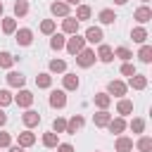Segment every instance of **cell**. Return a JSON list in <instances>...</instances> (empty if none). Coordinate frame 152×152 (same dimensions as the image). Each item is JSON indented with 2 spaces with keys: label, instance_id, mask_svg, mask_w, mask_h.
Returning a JSON list of instances; mask_svg holds the SVG:
<instances>
[{
  "label": "cell",
  "instance_id": "ac0fdd59",
  "mask_svg": "<svg viewBox=\"0 0 152 152\" xmlns=\"http://www.w3.org/2000/svg\"><path fill=\"white\" fill-rule=\"evenodd\" d=\"M109 119H112V114H109V112H104V109H100V112L93 116L95 126H107V124H109Z\"/></svg>",
  "mask_w": 152,
  "mask_h": 152
},
{
  "label": "cell",
  "instance_id": "f1b7e54d",
  "mask_svg": "<svg viewBox=\"0 0 152 152\" xmlns=\"http://www.w3.org/2000/svg\"><path fill=\"white\" fill-rule=\"evenodd\" d=\"M43 145H45V147H57V145H59V142H57V133H55V131L45 133V135H43Z\"/></svg>",
  "mask_w": 152,
  "mask_h": 152
},
{
  "label": "cell",
  "instance_id": "60d3db41",
  "mask_svg": "<svg viewBox=\"0 0 152 152\" xmlns=\"http://www.w3.org/2000/svg\"><path fill=\"white\" fill-rule=\"evenodd\" d=\"M10 140H12V138H10V133H0V147H7V145H10Z\"/></svg>",
  "mask_w": 152,
  "mask_h": 152
},
{
  "label": "cell",
  "instance_id": "b9f144b4",
  "mask_svg": "<svg viewBox=\"0 0 152 152\" xmlns=\"http://www.w3.org/2000/svg\"><path fill=\"white\" fill-rule=\"evenodd\" d=\"M57 152H74V147L69 142H62V145H57Z\"/></svg>",
  "mask_w": 152,
  "mask_h": 152
},
{
  "label": "cell",
  "instance_id": "f35d334b",
  "mask_svg": "<svg viewBox=\"0 0 152 152\" xmlns=\"http://www.w3.org/2000/svg\"><path fill=\"white\" fill-rule=\"evenodd\" d=\"M12 102V95H10V90H0V107H7Z\"/></svg>",
  "mask_w": 152,
  "mask_h": 152
},
{
  "label": "cell",
  "instance_id": "5bb4252c",
  "mask_svg": "<svg viewBox=\"0 0 152 152\" xmlns=\"http://www.w3.org/2000/svg\"><path fill=\"white\" fill-rule=\"evenodd\" d=\"M24 81H26V78H24V74H19V71H10V74H7V83L14 86V88L24 86Z\"/></svg>",
  "mask_w": 152,
  "mask_h": 152
},
{
  "label": "cell",
  "instance_id": "cb8c5ba5",
  "mask_svg": "<svg viewBox=\"0 0 152 152\" xmlns=\"http://www.w3.org/2000/svg\"><path fill=\"white\" fill-rule=\"evenodd\" d=\"M97 17H100V21H102V24H114V19H116L114 10H102Z\"/></svg>",
  "mask_w": 152,
  "mask_h": 152
},
{
  "label": "cell",
  "instance_id": "e0dca14e",
  "mask_svg": "<svg viewBox=\"0 0 152 152\" xmlns=\"http://www.w3.org/2000/svg\"><path fill=\"white\" fill-rule=\"evenodd\" d=\"M128 86H131V88H135V90H142V88L147 86V78H145V76L133 74V76H131V81H128Z\"/></svg>",
  "mask_w": 152,
  "mask_h": 152
},
{
  "label": "cell",
  "instance_id": "1f68e13d",
  "mask_svg": "<svg viewBox=\"0 0 152 152\" xmlns=\"http://www.w3.org/2000/svg\"><path fill=\"white\" fill-rule=\"evenodd\" d=\"M138 150H140V152H150V150H152V138H147V135L140 138V140H138Z\"/></svg>",
  "mask_w": 152,
  "mask_h": 152
},
{
  "label": "cell",
  "instance_id": "484cf974",
  "mask_svg": "<svg viewBox=\"0 0 152 152\" xmlns=\"http://www.w3.org/2000/svg\"><path fill=\"white\" fill-rule=\"evenodd\" d=\"M50 71H52V74H64V71H66V62L52 59V62H50Z\"/></svg>",
  "mask_w": 152,
  "mask_h": 152
},
{
  "label": "cell",
  "instance_id": "4fadbf2b",
  "mask_svg": "<svg viewBox=\"0 0 152 152\" xmlns=\"http://www.w3.org/2000/svg\"><path fill=\"white\" fill-rule=\"evenodd\" d=\"M97 57H100V62H112L114 59V52H112V48L109 45H100V50H97Z\"/></svg>",
  "mask_w": 152,
  "mask_h": 152
},
{
  "label": "cell",
  "instance_id": "9a60e30c",
  "mask_svg": "<svg viewBox=\"0 0 152 152\" xmlns=\"http://www.w3.org/2000/svg\"><path fill=\"white\" fill-rule=\"evenodd\" d=\"M17 140H19V145H21V147H31V145L36 142V135H33L31 131H24V133H19V138H17Z\"/></svg>",
  "mask_w": 152,
  "mask_h": 152
},
{
  "label": "cell",
  "instance_id": "c3c4849f",
  "mask_svg": "<svg viewBox=\"0 0 152 152\" xmlns=\"http://www.w3.org/2000/svg\"><path fill=\"white\" fill-rule=\"evenodd\" d=\"M142 2H150V0H142Z\"/></svg>",
  "mask_w": 152,
  "mask_h": 152
},
{
  "label": "cell",
  "instance_id": "4dcf8cb0",
  "mask_svg": "<svg viewBox=\"0 0 152 152\" xmlns=\"http://www.w3.org/2000/svg\"><path fill=\"white\" fill-rule=\"evenodd\" d=\"M2 31H5V33H14V31H17V21H14L12 17H7V19L2 21Z\"/></svg>",
  "mask_w": 152,
  "mask_h": 152
},
{
  "label": "cell",
  "instance_id": "836d02e7",
  "mask_svg": "<svg viewBox=\"0 0 152 152\" xmlns=\"http://www.w3.org/2000/svg\"><path fill=\"white\" fill-rule=\"evenodd\" d=\"M88 17H90V7H88V5H81V7L76 10V19L83 21V19H88Z\"/></svg>",
  "mask_w": 152,
  "mask_h": 152
},
{
  "label": "cell",
  "instance_id": "f6af8a7d",
  "mask_svg": "<svg viewBox=\"0 0 152 152\" xmlns=\"http://www.w3.org/2000/svg\"><path fill=\"white\" fill-rule=\"evenodd\" d=\"M81 0H66V5H78Z\"/></svg>",
  "mask_w": 152,
  "mask_h": 152
},
{
  "label": "cell",
  "instance_id": "52a82bcc",
  "mask_svg": "<svg viewBox=\"0 0 152 152\" xmlns=\"http://www.w3.org/2000/svg\"><path fill=\"white\" fill-rule=\"evenodd\" d=\"M21 121H24L28 128H31V126H38V124H40V114L33 112V109H28L26 114H21Z\"/></svg>",
  "mask_w": 152,
  "mask_h": 152
},
{
  "label": "cell",
  "instance_id": "83f0119b",
  "mask_svg": "<svg viewBox=\"0 0 152 152\" xmlns=\"http://www.w3.org/2000/svg\"><path fill=\"white\" fill-rule=\"evenodd\" d=\"M116 112H119V114H131V112H133V102H131V100H119Z\"/></svg>",
  "mask_w": 152,
  "mask_h": 152
},
{
  "label": "cell",
  "instance_id": "6da1fadb",
  "mask_svg": "<svg viewBox=\"0 0 152 152\" xmlns=\"http://www.w3.org/2000/svg\"><path fill=\"white\" fill-rule=\"evenodd\" d=\"M83 48H86V38H81V36H76V33H74V38H69V43H66V52H69V55H78Z\"/></svg>",
  "mask_w": 152,
  "mask_h": 152
},
{
  "label": "cell",
  "instance_id": "7dc6e473",
  "mask_svg": "<svg viewBox=\"0 0 152 152\" xmlns=\"http://www.w3.org/2000/svg\"><path fill=\"white\" fill-rule=\"evenodd\" d=\"M0 14H2V2H0Z\"/></svg>",
  "mask_w": 152,
  "mask_h": 152
},
{
  "label": "cell",
  "instance_id": "ba28073f",
  "mask_svg": "<svg viewBox=\"0 0 152 152\" xmlns=\"http://www.w3.org/2000/svg\"><path fill=\"white\" fill-rule=\"evenodd\" d=\"M50 12L55 17H69V5L66 2H52L50 5Z\"/></svg>",
  "mask_w": 152,
  "mask_h": 152
},
{
  "label": "cell",
  "instance_id": "7bdbcfd3",
  "mask_svg": "<svg viewBox=\"0 0 152 152\" xmlns=\"http://www.w3.org/2000/svg\"><path fill=\"white\" fill-rule=\"evenodd\" d=\"M5 121H7V114H5V109H2V107H0V126H2V124H5Z\"/></svg>",
  "mask_w": 152,
  "mask_h": 152
},
{
  "label": "cell",
  "instance_id": "8992f818",
  "mask_svg": "<svg viewBox=\"0 0 152 152\" xmlns=\"http://www.w3.org/2000/svg\"><path fill=\"white\" fill-rule=\"evenodd\" d=\"M102 28H97V26H90L88 31H86V40L88 43H102Z\"/></svg>",
  "mask_w": 152,
  "mask_h": 152
},
{
  "label": "cell",
  "instance_id": "2e32d148",
  "mask_svg": "<svg viewBox=\"0 0 152 152\" xmlns=\"http://www.w3.org/2000/svg\"><path fill=\"white\" fill-rule=\"evenodd\" d=\"M78 88V76L76 74H64V90H76Z\"/></svg>",
  "mask_w": 152,
  "mask_h": 152
},
{
  "label": "cell",
  "instance_id": "7402d4cb",
  "mask_svg": "<svg viewBox=\"0 0 152 152\" xmlns=\"http://www.w3.org/2000/svg\"><path fill=\"white\" fill-rule=\"evenodd\" d=\"M131 38H133L135 43H145V40H147V31H145L142 26H138V28L131 31Z\"/></svg>",
  "mask_w": 152,
  "mask_h": 152
},
{
  "label": "cell",
  "instance_id": "ee69618b",
  "mask_svg": "<svg viewBox=\"0 0 152 152\" xmlns=\"http://www.w3.org/2000/svg\"><path fill=\"white\" fill-rule=\"evenodd\" d=\"M10 152H24V147H21V145H12V147H10Z\"/></svg>",
  "mask_w": 152,
  "mask_h": 152
},
{
  "label": "cell",
  "instance_id": "e575fe53",
  "mask_svg": "<svg viewBox=\"0 0 152 152\" xmlns=\"http://www.w3.org/2000/svg\"><path fill=\"white\" fill-rule=\"evenodd\" d=\"M40 31L48 33V36H52V33H55V21H52V19H45V21L40 24Z\"/></svg>",
  "mask_w": 152,
  "mask_h": 152
},
{
  "label": "cell",
  "instance_id": "d6a6232c",
  "mask_svg": "<svg viewBox=\"0 0 152 152\" xmlns=\"http://www.w3.org/2000/svg\"><path fill=\"white\" fill-rule=\"evenodd\" d=\"M12 62H14V57H12L10 52H0V66H2V69H10Z\"/></svg>",
  "mask_w": 152,
  "mask_h": 152
},
{
  "label": "cell",
  "instance_id": "44dd1931",
  "mask_svg": "<svg viewBox=\"0 0 152 152\" xmlns=\"http://www.w3.org/2000/svg\"><path fill=\"white\" fill-rule=\"evenodd\" d=\"M133 150V140L131 138H119L116 140V152H131Z\"/></svg>",
  "mask_w": 152,
  "mask_h": 152
},
{
  "label": "cell",
  "instance_id": "8d00e7d4",
  "mask_svg": "<svg viewBox=\"0 0 152 152\" xmlns=\"http://www.w3.org/2000/svg\"><path fill=\"white\" fill-rule=\"evenodd\" d=\"M52 131H55V133H64V131H66V121H64V119H55V121H52Z\"/></svg>",
  "mask_w": 152,
  "mask_h": 152
},
{
  "label": "cell",
  "instance_id": "9c48e42d",
  "mask_svg": "<svg viewBox=\"0 0 152 152\" xmlns=\"http://www.w3.org/2000/svg\"><path fill=\"white\" fill-rule=\"evenodd\" d=\"M31 40H33L31 28H19V31H17V43H19V45H31Z\"/></svg>",
  "mask_w": 152,
  "mask_h": 152
},
{
  "label": "cell",
  "instance_id": "d590c367",
  "mask_svg": "<svg viewBox=\"0 0 152 152\" xmlns=\"http://www.w3.org/2000/svg\"><path fill=\"white\" fill-rule=\"evenodd\" d=\"M112 52H114V55H116V57H119V59H124V62H126V59H131V57H133V55H131V50H128V48H116V50H112Z\"/></svg>",
  "mask_w": 152,
  "mask_h": 152
},
{
  "label": "cell",
  "instance_id": "30bf717a",
  "mask_svg": "<svg viewBox=\"0 0 152 152\" xmlns=\"http://www.w3.org/2000/svg\"><path fill=\"white\" fill-rule=\"evenodd\" d=\"M107 90H109V95L121 97V95H126V83H121V81H112V83L107 86Z\"/></svg>",
  "mask_w": 152,
  "mask_h": 152
},
{
  "label": "cell",
  "instance_id": "7a4b0ae2",
  "mask_svg": "<svg viewBox=\"0 0 152 152\" xmlns=\"http://www.w3.org/2000/svg\"><path fill=\"white\" fill-rule=\"evenodd\" d=\"M76 62H78V66L88 69V66H90V64L95 62V52H93V50H86V48H83V50H81V52L76 55Z\"/></svg>",
  "mask_w": 152,
  "mask_h": 152
},
{
  "label": "cell",
  "instance_id": "5b68a950",
  "mask_svg": "<svg viewBox=\"0 0 152 152\" xmlns=\"http://www.w3.org/2000/svg\"><path fill=\"white\" fill-rule=\"evenodd\" d=\"M62 31L74 36V33L78 31V19H74V17H64V21H62Z\"/></svg>",
  "mask_w": 152,
  "mask_h": 152
},
{
  "label": "cell",
  "instance_id": "277c9868",
  "mask_svg": "<svg viewBox=\"0 0 152 152\" xmlns=\"http://www.w3.org/2000/svg\"><path fill=\"white\" fill-rule=\"evenodd\" d=\"M133 17H135L140 24H147V21L152 19V10H150L147 5H142V7H138V10H135V14H133Z\"/></svg>",
  "mask_w": 152,
  "mask_h": 152
},
{
  "label": "cell",
  "instance_id": "d4e9b609",
  "mask_svg": "<svg viewBox=\"0 0 152 152\" xmlns=\"http://www.w3.org/2000/svg\"><path fill=\"white\" fill-rule=\"evenodd\" d=\"M138 57H140V62L150 64V62H152V48H150V45H142L140 52H138Z\"/></svg>",
  "mask_w": 152,
  "mask_h": 152
},
{
  "label": "cell",
  "instance_id": "7c38bea8",
  "mask_svg": "<svg viewBox=\"0 0 152 152\" xmlns=\"http://www.w3.org/2000/svg\"><path fill=\"white\" fill-rule=\"evenodd\" d=\"M12 100H14V102H17L19 107H28V104L33 102V95H31L28 90H21V93H19L17 97H12Z\"/></svg>",
  "mask_w": 152,
  "mask_h": 152
},
{
  "label": "cell",
  "instance_id": "d6986e66",
  "mask_svg": "<svg viewBox=\"0 0 152 152\" xmlns=\"http://www.w3.org/2000/svg\"><path fill=\"white\" fill-rule=\"evenodd\" d=\"M64 45H66V40H64V33H52L50 48H52V50H62Z\"/></svg>",
  "mask_w": 152,
  "mask_h": 152
},
{
  "label": "cell",
  "instance_id": "ab89813d",
  "mask_svg": "<svg viewBox=\"0 0 152 152\" xmlns=\"http://www.w3.org/2000/svg\"><path fill=\"white\" fill-rule=\"evenodd\" d=\"M121 74H124V76H133V74H135V66H133V64H128V62H126V64H124V66H121Z\"/></svg>",
  "mask_w": 152,
  "mask_h": 152
},
{
  "label": "cell",
  "instance_id": "8fae6325",
  "mask_svg": "<svg viewBox=\"0 0 152 152\" xmlns=\"http://www.w3.org/2000/svg\"><path fill=\"white\" fill-rule=\"evenodd\" d=\"M81 126H83V116H71V119L66 121V131H64V133L74 135V133H76V131H78Z\"/></svg>",
  "mask_w": 152,
  "mask_h": 152
},
{
  "label": "cell",
  "instance_id": "603a6c76",
  "mask_svg": "<svg viewBox=\"0 0 152 152\" xmlns=\"http://www.w3.org/2000/svg\"><path fill=\"white\" fill-rule=\"evenodd\" d=\"M109 102H112V97H109L107 93H97V95H95V104H97L100 109H107Z\"/></svg>",
  "mask_w": 152,
  "mask_h": 152
},
{
  "label": "cell",
  "instance_id": "f546056e",
  "mask_svg": "<svg viewBox=\"0 0 152 152\" xmlns=\"http://www.w3.org/2000/svg\"><path fill=\"white\" fill-rule=\"evenodd\" d=\"M26 12H28V2H26V0H17V2H14V14H17V17H24Z\"/></svg>",
  "mask_w": 152,
  "mask_h": 152
},
{
  "label": "cell",
  "instance_id": "bcb514c9",
  "mask_svg": "<svg viewBox=\"0 0 152 152\" xmlns=\"http://www.w3.org/2000/svg\"><path fill=\"white\" fill-rule=\"evenodd\" d=\"M114 2H116V5H126L128 0H114Z\"/></svg>",
  "mask_w": 152,
  "mask_h": 152
},
{
  "label": "cell",
  "instance_id": "4316f807",
  "mask_svg": "<svg viewBox=\"0 0 152 152\" xmlns=\"http://www.w3.org/2000/svg\"><path fill=\"white\" fill-rule=\"evenodd\" d=\"M50 83H52V76L50 74H38L36 76V86L38 88H50Z\"/></svg>",
  "mask_w": 152,
  "mask_h": 152
},
{
  "label": "cell",
  "instance_id": "ffe728a7",
  "mask_svg": "<svg viewBox=\"0 0 152 152\" xmlns=\"http://www.w3.org/2000/svg\"><path fill=\"white\" fill-rule=\"evenodd\" d=\"M109 131L112 133H124V128H126V121L124 119H109Z\"/></svg>",
  "mask_w": 152,
  "mask_h": 152
},
{
  "label": "cell",
  "instance_id": "3957f363",
  "mask_svg": "<svg viewBox=\"0 0 152 152\" xmlns=\"http://www.w3.org/2000/svg\"><path fill=\"white\" fill-rule=\"evenodd\" d=\"M64 104H66V93H64V90H52V93H50V107H57V109H59V107H64Z\"/></svg>",
  "mask_w": 152,
  "mask_h": 152
},
{
  "label": "cell",
  "instance_id": "74e56055",
  "mask_svg": "<svg viewBox=\"0 0 152 152\" xmlns=\"http://www.w3.org/2000/svg\"><path fill=\"white\" fill-rule=\"evenodd\" d=\"M131 128H133V133H142L145 121H142V119H133V121H131Z\"/></svg>",
  "mask_w": 152,
  "mask_h": 152
}]
</instances>
